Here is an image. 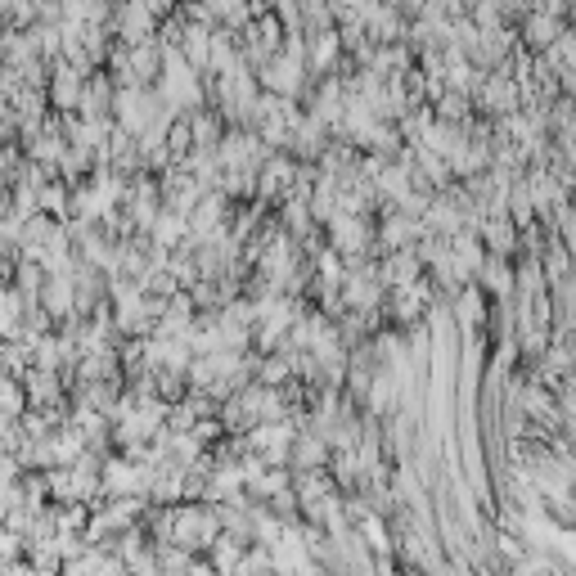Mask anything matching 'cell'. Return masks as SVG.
I'll return each mask as SVG.
<instances>
[{"mask_svg":"<svg viewBox=\"0 0 576 576\" xmlns=\"http://www.w3.org/2000/svg\"><path fill=\"white\" fill-rule=\"evenodd\" d=\"M113 32L122 36L126 45H140V41H153V32H158V23H153V14L140 5V0H122V5H113Z\"/></svg>","mask_w":576,"mask_h":576,"instance_id":"obj_2","label":"cell"},{"mask_svg":"<svg viewBox=\"0 0 576 576\" xmlns=\"http://www.w3.org/2000/svg\"><path fill=\"white\" fill-rule=\"evenodd\" d=\"M221 536V522H216L212 504H171V536L167 545L185 549V554H207V545Z\"/></svg>","mask_w":576,"mask_h":576,"instance_id":"obj_1","label":"cell"},{"mask_svg":"<svg viewBox=\"0 0 576 576\" xmlns=\"http://www.w3.org/2000/svg\"><path fill=\"white\" fill-rule=\"evenodd\" d=\"M81 81H86V77H77V72H72L68 63H54L50 104H54V108H63V113H72V108H77V99H81Z\"/></svg>","mask_w":576,"mask_h":576,"instance_id":"obj_11","label":"cell"},{"mask_svg":"<svg viewBox=\"0 0 576 576\" xmlns=\"http://www.w3.org/2000/svg\"><path fill=\"white\" fill-rule=\"evenodd\" d=\"M315 468H329V446L315 432H293V446H288V473H315Z\"/></svg>","mask_w":576,"mask_h":576,"instance_id":"obj_3","label":"cell"},{"mask_svg":"<svg viewBox=\"0 0 576 576\" xmlns=\"http://www.w3.org/2000/svg\"><path fill=\"white\" fill-rule=\"evenodd\" d=\"M450 315H455L459 329H477V324H486V302H482V288L477 284H464L455 297H450Z\"/></svg>","mask_w":576,"mask_h":576,"instance_id":"obj_7","label":"cell"},{"mask_svg":"<svg viewBox=\"0 0 576 576\" xmlns=\"http://www.w3.org/2000/svg\"><path fill=\"white\" fill-rule=\"evenodd\" d=\"M23 536H18V531H9V527H0V572H5L9 563H18V558H23Z\"/></svg>","mask_w":576,"mask_h":576,"instance_id":"obj_13","label":"cell"},{"mask_svg":"<svg viewBox=\"0 0 576 576\" xmlns=\"http://www.w3.org/2000/svg\"><path fill=\"white\" fill-rule=\"evenodd\" d=\"M563 32V18H549V14H527V23H522V50H549L554 45V36Z\"/></svg>","mask_w":576,"mask_h":576,"instance_id":"obj_9","label":"cell"},{"mask_svg":"<svg viewBox=\"0 0 576 576\" xmlns=\"http://www.w3.org/2000/svg\"><path fill=\"white\" fill-rule=\"evenodd\" d=\"M9 5H14V0H0V23H5V14H9Z\"/></svg>","mask_w":576,"mask_h":576,"instance_id":"obj_14","label":"cell"},{"mask_svg":"<svg viewBox=\"0 0 576 576\" xmlns=\"http://www.w3.org/2000/svg\"><path fill=\"white\" fill-rule=\"evenodd\" d=\"M473 284L509 302V297H513V261L509 257H491V252H486L482 266H477V275H473Z\"/></svg>","mask_w":576,"mask_h":576,"instance_id":"obj_6","label":"cell"},{"mask_svg":"<svg viewBox=\"0 0 576 576\" xmlns=\"http://www.w3.org/2000/svg\"><path fill=\"white\" fill-rule=\"evenodd\" d=\"M468 117H473V99L459 95V90H441V95L432 99V122L468 126Z\"/></svg>","mask_w":576,"mask_h":576,"instance_id":"obj_10","label":"cell"},{"mask_svg":"<svg viewBox=\"0 0 576 576\" xmlns=\"http://www.w3.org/2000/svg\"><path fill=\"white\" fill-rule=\"evenodd\" d=\"M27 410V396H23V383L14 374H0V414L5 419H18Z\"/></svg>","mask_w":576,"mask_h":576,"instance_id":"obj_12","label":"cell"},{"mask_svg":"<svg viewBox=\"0 0 576 576\" xmlns=\"http://www.w3.org/2000/svg\"><path fill=\"white\" fill-rule=\"evenodd\" d=\"M185 126H189V140H194V149H216V140H221V131H225L216 108H189Z\"/></svg>","mask_w":576,"mask_h":576,"instance_id":"obj_8","label":"cell"},{"mask_svg":"<svg viewBox=\"0 0 576 576\" xmlns=\"http://www.w3.org/2000/svg\"><path fill=\"white\" fill-rule=\"evenodd\" d=\"M423 239V225L414 221V216L396 212V207H387L383 225H378V243H383L387 252H401V248H414V243Z\"/></svg>","mask_w":576,"mask_h":576,"instance_id":"obj_4","label":"cell"},{"mask_svg":"<svg viewBox=\"0 0 576 576\" xmlns=\"http://www.w3.org/2000/svg\"><path fill=\"white\" fill-rule=\"evenodd\" d=\"M342 54V41H338V27H324V32H311L306 36V72H333Z\"/></svg>","mask_w":576,"mask_h":576,"instance_id":"obj_5","label":"cell"}]
</instances>
